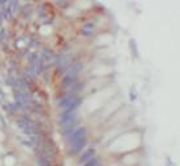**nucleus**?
<instances>
[{
    "mask_svg": "<svg viewBox=\"0 0 180 166\" xmlns=\"http://www.w3.org/2000/svg\"><path fill=\"white\" fill-rule=\"evenodd\" d=\"M58 122H60L61 131L64 134H71L73 132L74 126L78 122V117H76L75 112H64L60 117H58Z\"/></svg>",
    "mask_w": 180,
    "mask_h": 166,
    "instance_id": "1",
    "label": "nucleus"
},
{
    "mask_svg": "<svg viewBox=\"0 0 180 166\" xmlns=\"http://www.w3.org/2000/svg\"><path fill=\"white\" fill-rule=\"evenodd\" d=\"M61 109H64V112H75V109L81 105V97L75 95H66L58 103Z\"/></svg>",
    "mask_w": 180,
    "mask_h": 166,
    "instance_id": "2",
    "label": "nucleus"
},
{
    "mask_svg": "<svg viewBox=\"0 0 180 166\" xmlns=\"http://www.w3.org/2000/svg\"><path fill=\"white\" fill-rule=\"evenodd\" d=\"M56 64H57V67L60 70H68V69H70V66L73 65V61H71V57L69 56V54H62V56L57 57Z\"/></svg>",
    "mask_w": 180,
    "mask_h": 166,
    "instance_id": "3",
    "label": "nucleus"
},
{
    "mask_svg": "<svg viewBox=\"0 0 180 166\" xmlns=\"http://www.w3.org/2000/svg\"><path fill=\"white\" fill-rule=\"evenodd\" d=\"M14 97H16V105L18 106V108L24 106L25 104H27L29 103V100H30L29 93H27L26 91H22V90H16V92H14Z\"/></svg>",
    "mask_w": 180,
    "mask_h": 166,
    "instance_id": "4",
    "label": "nucleus"
},
{
    "mask_svg": "<svg viewBox=\"0 0 180 166\" xmlns=\"http://www.w3.org/2000/svg\"><path fill=\"white\" fill-rule=\"evenodd\" d=\"M95 154H96V149H95V148H88V149L84 150L83 154L81 156V158H79V162L86 165L87 162H89L91 160H93Z\"/></svg>",
    "mask_w": 180,
    "mask_h": 166,
    "instance_id": "5",
    "label": "nucleus"
},
{
    "mask_svg": "<svg viewBox=\"0 0 180 166\" xmlns=\"http://www.w3.org/2000/svg\"><path fill=\"white\" fill-rule=\"evenodd\" d=\"M84 145H86V139H82V140H78V142L69 143V149H70L71 153H78L79 150L83 149Z\"/></svg>",
    "mask_w": 180,
    "mask_h": 166,
    "instance_id": "6",
    "label": "nucleus"
},
{
    "mask_svg": "<svg viewBox=\"0 0 180 166\" xmlns=\"http://www.w3.org/2000/svg\"><path fill=\"white\" fill-rule=\"evenodd\" d=\"M93 30H95L93 23H92V22L86 23V25L83 26V29H82V35H84V36H91L92 34H93Z\"/></svg>",
    "mask_w": 180,
    "mask_h": 166,
    "instance_id": "7",
    "label": "nucleus"
},
{
    "mask_svg": "<svg viewBox=\"0 0 180 166\" xmlns=\"http://www.w3.org/2000/svg\"><path fill=\"white\" fill-rule=\"evenodd\" d=\"M38 166H51V161L49 158H47L44 154L38 156Z\"/></svg>",
    "mask_w": 180,
    "mask_h": 166,
    "instance_id": "8",
    "label": "nucleus"
},
{
    "mask_svg": "<svg viewBox=\"0 0 180 166\" xmlns=\"http://www.w3.org/2000/svg\"><path fill=\"white\" fill-rule=\"evenodd\" d=\"M52 52L49 51V49H44L43 51V53H42V60L40 61H43V62H49L51 60H52Z\"/></svg>",
    "mask_w": 180,
    "mask_h": 166,
    "instance_id": "9",
    "label": "nucleus"
},
{
    "mask_svg": "<svg viewBox=\"0 0 180 166\" xmlns=\"http://www.w3.org/2000/svg\"><path fill=\"white\" fill-rule=\"evenodd\" d=\"M7 9L11 12L12 16H13L14 13L17 12V9H18V3H17V1H9L8 5H7Z\"/></svg>",
    "mask_w": 180,
    "mask_h": 166,
    "instance_id": "10",
    "label": "nucleus"
},
{
    "mask_svg": "<svg viewBox=\"0 0 180 166\" xmlns=\"http://www.w3.org/2000/svg\"><path fill=\"white\" fill-rule=\"evenodd\" d=\"M40 59H38V57H34L32 59V62H31V66L34 67V70H35V73L37 74H39L40 73Z\"/></svg>",
    "mask_w": 180,
    "mask_h": 166,
    "instance_id": "11",
    "label": "nucleus"
}]
</instances>
